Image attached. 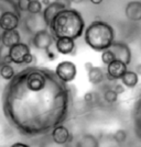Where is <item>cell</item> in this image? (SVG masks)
<instances>
[{
  "label": "cell",
  "instance_id": "6da1fadb",
  "mask_svg": "<svg viewBox=\"0 0 141 147\" xmlns=\"http://www.w3.org/2000/svg\"><path fill=\"white\" fill-rule=\"evenodd\" d=\"M49 29L55 38L68 37L75 41L85 32V20L76 9H63L53 19Z\"/></svg>",
  "mask_w": 141,
  "mask_h": 147
},
{
  "label": "cell",
  "instance_id": "7a4b0ae2",
  "mask_svg": "<svg viewBox=\"0 0 141 147\" xmlns=\"http://www.w3.org/2000/svg\"><path fill=\"white\" fill-rule=\"evenodd\" d=\"M85 43L96 52H104L109 49L115 42V31L109 23L96 20L85 29Z\"/></svg>",
  "mask_w": 141,
  "mask_h": 147
},
{
  "label": "cell",
  "instance_id": "3957f363",
  "mask_svg": "<svg viewBox=\"0 0 141 147\" xmlns=\"http://www.w3.org/2000/svg\"><path fill=\"white\" fill-rule=\"evenodd\" d=\"M55 75L62 82H71L76 78L77 67L71 61H63L57 64L55 68Z\"/></svg>",
  "mask_w": 141,
  "mask_h": 147
},
{
  "label": "cell",
  "instance_id": "277c9868",
  "mask_svg": "<svg viewBox=\"0 0 141 147\" xmlns=\"http://www.w3.org/2000/svg\"><path fill=\"white\" fill-rule=\"evenodd\" d=\"M55 43L53 34L46 29H43L35 32L32 36V45L37 49L41 51H46L51 49V46Z\"/></svg>",
  "mask_w": 141,
  "mask_h": 147
},
{
  "label": "cell",
  "instance_id": "5b68a950",
  "mask_svg": "<svg viewBox=\"0 0 141 147\" xmlns=\"http://www.w3.org/2000/svg\"><path fill=\"white\" fill-rule=\"evenodd\" d=\"M30 53V46L23 42H20L19 44L9 49V57L11 59V63L17 64V65L25 64V57Z\"/></svg>",
  "mask_w": 141,
  "mask_h": 147
},
{
  "label": "cell",
  "instance_id": "8992f818",
  "mask_svg": "<svg viewBox=\"0 0 141 147\" xmlns=\"http://www.w3.org/2000/svg\"><path fill=\"white\" fill-rule=\"evenodd\" d=\"M109 49L115 54L116 59L123 61L127 66L131 63L132 53H131V49H130L128 44L120 42V41H115Z\"/></svg>",
  "mask_w": 141,
  "mask_h": 147
},
{
  "label": "cell",
  "instance_id": "52a82bcc",
  "mask_svg": "<svg viewBox=\"0 0 141 147\" xmlns=\"http://www.w3.org/2000/svg\"><path fill=\"white\" fill-rule=\"evenodd\" d=\"M20 23V16L13 11H3L0 13V29L2 31L17 30Z\"/></svg>",
  "mask_w": 141,
  "mask_h": 147
},
{
  "label": "cell",
  "instance_id": "ba28073f",
  "mask_svg": "<svg viewBox=\"0 0 141 147\" xmlns=\"http://www.w3.org/2000/svg\"><path fill=\"white\" fill-rule=\"evenodd\" d=\"M127 71H128V66L123 61L116 59L107 66V78L109 80L121 79Z\"/></svg>",
  "mask_w": 141,
  "mask_h": 147
},
{
  "label": "cell",
  "instance_id": "9c48e42d",
  "mask_svg": "<svg viewBox=\"0 0 141 147\" xmlns=\"http://www.w3.org/2000/svg\"><path fill=\"white\" fill-rule=\"evenodd\" d=\"M51 138L57 145H66L72 141V135L69 129L64 126V125H57L55 126L52 133H51Z\"/></svg>",
  "mask_w": 141,
  "mask_h": 147
},
{
  "label": "cell",
  "instance_id": "30bf717a",
  "mask_svg": "<svg viewBox=\"0 0 141 147\" xmlns=\"http://www.w3.org/2000/svg\"><path fill=\"white\" fill-rule=\"evenodd\" d=\"M55 49L57 53L62 55H72L74 56L76 53V45L75 41L68 37H61L55 40Z\"/></svg>",
  "mask_w": 141,
  "mask_h": 147
},
{
  "label": "cell",
  "instance_id": "8fae6325",
  "mask_svg": "<svg viewBox=\"0 0 141 147\" xmlns=\"http://www.w3.org/2000/svg\"><path fill=\"white\" fill-rule=\"evenodd\" d=\"M0 42L1 45H3L6 49H10L14 45H17L21 42V35L18 30L11 31H2L0 35Z\"/></svg>",
  "mask_w": 141,
  "mask_h": 147
},
{
  "label": "cell",
  "instance_id": "7c38bea8",
  "mask_svg": "<svg viewBox=\"0 0 141 147\" xmlns=\"http://www.w3.org/2000/svg\"><path fill=\"white\" fill-rule=\"evenodd\" d=\"M125 14L126 18L130 21L134 22L141 21V1L138 0L129 1L125 7Z\"/></svg>",
  "mask_w": 141,
  "mask_h": 147
},
{
  "label": "cell",
  "instance_id": "4fadbf2b",
  "mask_svg": "<svg viewBox=\"0 0 141 147\" xmlns=\"http://www.w3.org/2000/svg\"><path fill=\"white\" fill-rule=\"evenodd\" d=\"M62 10H63V8L60 5H57L55 1H53L50 6L45 7L43 9V12H42V18L45 25L50 26L51 22L53 21V19L56 17V14L60 12V11H62Z\"/></svg>",
  "mask_w": 141,
  "mask_h": 147
},
{
  "label": "cell",
  "instance_id": "5bb4252c",
  "mask_svg": "<svg viewBox=\"0 0 141 147\" xmlns=\"http://www.w3.org/2000/svg\"><path fill=\"white\" fill-rule=\"evenodd\" d=\"M87 77H88V81L94 85L97 86L99 84H101L105 79V73L104 70L98 66H94V67L87 73Z\"/></svg>",
  "mask_w": 141,
  "mask_h": 147
},
{
  "label": "cell",
  "instance_id": "9a60e30c",
  "mask_svg": "<svg viewBox=\"0 0 141 147\" xmlns=\"http://www.w3.org/2000/svg\"><path fill=\"white\" fill-rule=\"evenodd\" d=\"M75 147H99V142L92 134H83L77 138Z\"/></svg>",
  "mask_w": 141,
  "mask_h": 147
},
{
  "label": "cell",
  "instance_id": "2e32d148",
  "mask_svg": "<svg viewBox=\"0 0 141 147\" xmlns=\"http://www.w3.org/2000/svg\"><path fill=\"white\" fill-rule=\"evenodd\" d=\"M121 84L128 88H135L139 82V76L134 70H128L121 78Z\"/></svg>",
  "mask_w": 141,
  "mask_h": 147
},
{
  "label": "cell",
  "instance_id": "e0dca14e",
  "mask_svg": "<svg viewBox=\"0 0 141 147\" xmlns=\"http://www.w3.org/2000/svg\"><path fill=\"white\" fill-rule=\"evenodd\" d=\"M16 75L14 68L10 64H3L0 66V76L5 80H11Z\"/></svg>",
  "mask_w": 141,
  "mask_h": 147
},
{
  "label": "cell",
  "instance_id": "ac0fdd59",
  "mask_svg": "<svg viewBox=\"0 0 141 147\" xmlns=\"http://www.w3.org/2000/svg\"><path fill=\"white\" fill-rule=\"evenodd\" d=\"M27 12L31 16H39L40 13L43 12V6L41 1H34V2H29Z\"/></svg>",
  "mask_w": 141,
  "mask_h": 147
},
{
  "label": "cell",
  "instance_id": "d6986e66",
  "mask_svg": "<svg viewBox=\"0 0 141 147\" xmlns=\"http://www.w3.org/2000/svg\"><path fill=\"white\" fill-rule=\"evenodd\" d=\"M114 61H116V56L110 49H106L104 52H101V61H103L104 65L108 66Z\"/></svg>",
  "mask_w": 141,
  "mask_h": 147
},
{
  "label": "cell",
  "instance_id": "ffe728a7",
  "mask_svg": "<svg viewBox=\"0 0 141 147\" xmlns=\"http://www.w3.org/2000/svg\"><path fill=\"white\" fill-rule=\"evenodd\" d=\"M128 137V133L125 129H117L116 132L112 134V140L118 143V144H123L127 141Z\"/></svg>",
  "mask_w": 141,
  "mask_h": 147
},
{
  "label": "cell",
  "instance_id": "44dd1931",
  "mask_svg": "<svg viewBox=\"0 0 141 147\" xmlns=\"http://www.w3.org/2000/svg\"><path fill=\"white\" fill-rule=\"evenodd\" d=\"M104 100L107 103H115L118 100V94L114 89H108L104 92Z\"/></svg>",
  "mask_w": 141,
  "mask_h": 147
},
{
  "label": "cell",
  "instance_id": "7402d4cb",
  "mask_svg": "<svg viewBox=\"0 0 141 147\" xmlns=\"http://www.w3.org/2000/svg\"><path fill=\"white\" fill-rule=\"evenodd\" d=\"M84 102L87 104H91V103H94L96 100H97V93L94 91H88L86 92L85 94H84Z\"/></svg>",
  "mask_w": 141,
  "mask_h": 147
},
{
  "label": "cell",
  "instance_id": "603a6c76",
  "mask_svg": "<svg viewBox=\"0 0 141 147\" xmlns=\"http://www.w3.org/2000/svg\"><path fill=\"white\" fill-rule=\"evenodd\" d=\"M57 5L63 8V9H71V5H72V1L71 0H54Z\"/></svg>",
  "mask_w": 141,
  "mask_h": 147
},
{
  "label": "cell",
  "instance_id": "cb8c5ba5",
  "mask_svg": "<svg viewBox=\"0 0 141 147\" xmlns=\"http://www.w3.org/2000/svg\"><path fill=\"white\" fill-rule=\"evenodd\" d=\"M28 5H29L28 0H19L18 2H17V7H18V9L20 11H27Z\"/></svg>",
  "mask_w": 141,
  "mask_h": 147
},
{
  "label": "cell",
  "instance_id": "d4e9b609",
  "mask_svg": "<svg viewBox=\"0 0 141 147\" xmlns=\"http://www.w3.org/2000/svg\"><path fill=\"white\" fill-rule=\"evenodd\" d=\"M114 90L116 91V93L119 96V94H123V92L126 91V89H125V86H123V84H117V85H115V87H114Z\"/></svg>",
  "mask_w": 141,
  "mask_h": 147
},
{
  "label": "cell",
  "instance_id": "484cf974",
  "mask_svg": "<svg viewBox=\"0 0 141 147\" xmlns=\"http://www.w3.org/2000/svg\"><path fill=\"white\" fill-rule=\"evenodd\" d=\"M45 53H46V57H48V59H49V61H55L56 59L55 53H54V52H52L51 49H46V51H45Z\"/></svg>",
  "mask_w": 141,
  "mask_h": 147
},
{
  "label": "cell",
  "instance_id": "4316f807",
  "mask_svg": "<svg viewBox=\"0 0 141 147\" xmlns=\"http://www.w3.org/2000/svg\"><path fill=\"white\" fill-rule=\"evenodd\" d=\"M10 147H30L28 144L25 143H22V142H17V143H13Z\"/></svg>",
  "mask_w": 141,
  "mask_h": 147
},
{
  "label": "cell",
  "instance_id": "83f0119b",
  "mask_svg": "<svg viewBox=\"0 0 141 147\" xmlns=\"http://www.w3.org/2000/svg\"><path fill=\"white\" fill-rule=\"evenodd\" d=\"M84 67H85V70L88 73L91 69H92L93 67H94V65H93L91 61H87V63H85V65H84Z\"/></svg>",
  "mask_w": 141,
  "mask_h": 147
},
{
  "label": "cell",
  "instance_id": "f1b7e54d",
  "mask_svg": "<svg viewBox=\"0 0 141 147\" xmlns=\"http://www.w3.org/2000/svg\"><path fill=\"white\" fill-rule=\"evenodd\" d=\"M135 71L137 73L138 76H141V63L140 64H137L135 67Z\"/></svg>",
  "mask_w": 141,
  "mask_h": 147
},
{
  "label": "cell",
  "instance_id": "f546056e",
  "mask_svg": "<svg viewBox=\"0 0 141 147\" xmlns=\"http://www.w3.org/2000/svg\"><path fill=\"white\" fill-rule=\"evenodd\" d=\"M41 3H42V6L48 7L52 3V1H51V0H41Z\"/></svg>",
  "mask_w": 141,
  "mask_h": 147
},
{
  "label": "cell",
  "instance_id": "4dcf8cb0",
  "mask_svg": "<svg viewBox=\"0 0 141 147\" xmlns=\"http://www.w3.org/2000/svg\"><path fill=\"white\" fill-rule=\"evenodd\" d=\"M91 1V3H93V5H95V6H98V5H100L104 0H89Z\"/></svg>",
  "mask_w": 141,
  "mask_h": 147
},
{
  "label": "cell",
  "instance_id": "1f68e13d",
  "mask_svg": "<svg viewBox=\"0 0 141 147\" xmlns=\"http://www.w3.org/2000/svg\"><path fill=\"white\" fill-rule=\"evenodd\" d=\"M72 1V3H82L84 0H71Z\"/></svg>",
  "mask_w": 141,
  "mask_h": 147
},
{
  "label": "cell",
  "instance_id": "d6a6232c",
  "mask_svg": "<svg viewBox=\"0 0 141 147\" xmlns=\"http://www.w3.org/2000/svg\"><path fill=\"white\" fill-rule=\"evenodd\" d=\"M29 2H34V1H40V0H28Z\"/></svg>",
  "mask_w": 141,
  "mask_h": 147
},
{
  "label": "cell",
  "instance_id": "836d02e7",
  "mask_svg": "<svg viewBox=\"0 0 141 147\" xmlns=\"http://www.w3.org/2000/svg\"><path fill=\"white\" fill-rule=\"evenodd\" d=\"M17 1H19V0H17Z\"/></svg>",
  "mask_w": 141,
  "mask_h": 147
}]
</instances>
